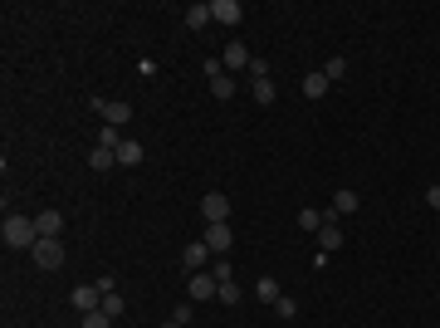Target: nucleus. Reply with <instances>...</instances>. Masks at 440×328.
Listing matches in <instances>:
<instances>
[{
	"mask_svg": "<svg viewBox=\"0 0 440 328\" xmlns=\"http://www.w3.org/2000/svg\"><path fill=\"white\" fill-rule=\"evenodd\" d=\"M216 294H220V279L211 270H196V275L186 279V299H191V304H206V299H216Z\"/></svg>",
	"mask_w": 440,
	"mask_h": 328,
	"instance_id": "nucleus-3",
	"label": "nucleus"
},
{
	"mask_svg": "<svg viewBox=\"0 0 440 328\" xmlns=\"http://www.w3.org/2000/svg\"><path fill=\"white\" fill-rule=\"evenodd\" d=\"M69 304H74L79 314H93V309H103V289H98V284H79V289L69 294Z\"/></svg>",
	"mask_w": 440,
	"mask_h": 328,
	"instance_id": "nucleus-7",
	"label": "nucleus"
},
{
	"mask_svg": "<svg viewBox=\"0 0 440 328\" xmlns=\"http://www.w3.org/2000/svg\"><path fill=\"white\" fill-rule=\"evenodd\" d=\"M357 206H362V196H357V191H347V187H342V191H337V196H332V206H328V211H323V220H342V216H352V211H357Z\"/></svg>",
	"mask_w": 440,
	"mask_h": 328,
	"instance_id": "nucleus-8",
	"label": "nucleus"
},
{
	"mask_svg": "<svg viewBox=\"0 0 440 328\" xmlns=\"http://www.w3.org/2000/svg\"><path fill=\"white\" fill-rule=\"evenodd\" d=\"M0 235H5L10 250H34V245H39V225H34V216H5Z\"/></svg>",
	"mask_w": 440,
	"mask_h": 328,
	"instance_id": "nucleus-1",
	"label": "nucleus"
},
{
	"mask_svg": "<svg viewBox=\"0 0 440 328\" xmlns=\"http://www.w3.org/2000/svg\"><path fill=\"white\" fill-rule=\"evenodd\" d=\"M323 74H328V84H337V79H347V59H342V54H332V59H328V69H323Z\"/></svg>",
	"mask_w": 440,
	"mask_h": 328,
	"instance_id": "nucleus-23",
	"label": "nucleus"
},
{
	"mask_svg": "<svg viewBox=\"0 0 440 328\" xmlns=\"http://www.w3.org/2000/svg\"><path fill=\"white\" fill-rule=\"evenodd\" d=\"M269 309H274V314H279L284 324H294V319H299V299H289V294H279V299H274Z\"/></svg>",
	"mask_w": 440,
	"mask_h": 328,
	"instance_id": "nucleus-21",
	"label": "nucleus"
},
{
	"mask_svg": "<svg viewBox=\"0 0 440 328\" xmlns=\"http://www.w3.org/2000/svg\"><path fill=\"white\" fill-rule=\"evenodd\" d=\"M211 275H216L220 284H230V279H235V270H230V260H216V265H211Z\"/></svg>",
	"mask_w": 440,
	"mask_h": 328,
	"instance_id": "nucleus-29",
	"label": "nucleus"
},
{
	"mask_svg": "<svg viewBox=\"0 0 440 328\" xmlns=\"http://www.w3.org/2000/svg\"><path fill=\"white\" fill-rule=\"evenodd\" d=\"M147 152H142V142L137 137H122V147H117V167H137Z\"/></svg>",
	"mask_w": 440,
	"mask_h": 328,
	"instance_id": "nucleus-14",
	"label": "nucleus"
},
{
	"mask_svg": "<svg viewBox=\"0 0 440 328\" xmlns=\"http://www.w3.org/2000/svg\"><path fill=\"white\" fill-rule=\"evenodd\" d=\"M250 99L254 103H274V79H250Z\"/></svg>",
	"mask_w": 440,
	"mask_h": 328,
	"instance_id": "nucleus-20",
	"label": "nucleus"
},
{
	"mask_svg": "<svg viewBox=\"0 0 440 328\" xmlns=\"http://www.w3.org/2000/svg\"><path fill=\"white\" fill-rule=\"evenodd\" d=\"M84 328H112V319L103 309H93V314H84Z\"/></svg>",
	"mask_w": 440,
	"mask_h": 328,
	"instance_id": "nucleus-27",
	"label": "nucleus"
},
{
	"mask_svg": "<svg viewBox=\"0 0 440 328\" xmlns=\"http://www.w3.org/2000/svg\"><path fill=\"white\" fill-rule=\"evenodd\" d=\"M250 59H254V54H250L240 39H230V44L220 49V64H225V74H245V69H250Z\"/></svg>",
	"mask_w": 440,
	"mask_h": 328,
	"instance_id": "nucleus-6",
	"label": "nucleus"
},
{
	"mask_svg": "<svg viewBox=\"0 0 440 328\" xmlns=\"http://www.w3.org/2000/svg\"><path fill=\"white\" fill-rule=\"evenodd\" d=\"M235 245V230L230 225H206V250L216 255V250H230Z\"/></svg>",
	"mask_w": 440,
	"mask_h": 328,
	"instance_id": "nucleus-12",
	"label": "nucleus"
},
{
	"mask_svg": "<svg viewBox=\"0 0 440 328\" xmlns=\"http://www.w3.org/2000/svg\"><path fill=\"white\" fill-rule=\"evenodd\" d=\"M211 99H220V103H230V99H235V74H220V79H211Z\"/></svg>",
	"mask_w": 440,
	"mask_h": 328,
	"instance_id": "nucleus-17",
	"label": "nucleus"
},
{
	"mask_svg": "<svg viewBox=\"0 0 440 328\" xmlns=\"http://www.w3.org/2000/svg\"><path fill=\"white\" fill-rule=\"evenodd\" d=\"M98 147L117 152V147H122V127H108V122H103V127H98Z\"/></svg>",
	"mask_w": 440,
	"mask_h": 328,
	"instance_id": "nucleus-22",
	"label": "nucleus"
},
{
	"mask_svg": "<svg viewBox=\"0 0 440 328\" xmlns=\"http://www.w3.org/2000/svg\"><path fill=\"white\" fill-rule=\"evenodd\" d=\"M318 250H323V255L342 250V225H337V220H323V225H318Z\"/></svg>",
	"mask_w": 440,
	"mask_h": 328,
	"instance_id": "nucleus-10",
	"label": "nucleus"
},
{
	"mask_svg": "<svg viewBox=\"0 0 440 328\" xmlns=\"http://www.w3.org/2000/svg\"><path fill=\"white\" fill-rule=\"evenodd\" d=\"M211 15H216L220 25H240V20H245L240 0H211Z\"/></svg>",
	"mask_w": 440,
	"mask_h": 328,
	"instance_id": "nucleus-11",
	"label": "nucleus"
},
{
	"mask_svg": "<svg viewBox=\"0 0 440 328\" xmlns=\"http://www.w3.org/2000/svg\"><path fill=\"white\" fill-rule=\"evenodd\" d=\"M89 167H93V172H112V167H117V152H108V147H93V152H89Z\"/></svg>",
	"mask_w": 440,
	"mask_h": 328,
	"instance_id": "nucleus-18",
	"label": "nucleus"
},
{
	"mask_svg": "<svg viewBox=\"0 0 440 328\" xmlns=\"http://www.w3.org/2000/svg\"><path fill=\"white\" fill-rule=\"evenodd\" d=\"M103 314H108V319H117V314H122V294H117V289H112V294H103Z\"/></svg>",
	"mask_w": 440,
	"mask_h": 328,
	"instance_id": "nucleus-26",
	"label": "nucleus"
},
{
	"mask_svg": "<svg viewBox=\"0 0 440 328\" xmlns=\"http://www.w3.org/2000/svg\"><path fill=\"white\" fill-rule=\"evenodd\" d=\"M299 225H304V230H318V225H323V211H318V206H304V211H299Z\"/></svg>",
	"mask_w": 440,
	"mask_h": 328,
	"instance_id": "nucleus-24",
	"label": "nucleus"
},
{
	"mask_svg": "<svg viewBox=\"0 0 440 328\" xmlns=\"http://www.w3.org/2000/svg\"><path fill=\"white\" fill-rule=\"evenodd\" d=\"M254 294H259L264 304H274V299H279L284 289H279V279H274V275H259V279H254Z\"/></svg>",
	"mask_w": 440,
	"mask_h": 328,
	"instance_id": "nucleus-16",
	"label": "nucleus"
},
{
	"mask_svg": "<svg viewBox=\"0 0 440 328\" xmlns=\"http://www.w3.org/2000/svg\"><path fill=\"white\" fill-rule=\"evenodd\" d=\"M34 225H39V235L59 240V235H64V211H39V216H34Z\"/></svg>",
	"mask_w": 440,
	"mask_h": 328,
	"instance_id": "nucleus-13",
	"label": "nucleus"
},
{
	"mask_svg": "<svg viewBox=\"0 0 440 328\" xmlns=\"http://www.w3.org/2000/svg\"><path fill=\"white\" fill-rule=\"evenodd\" d=\"M30 260H34L39 270H59V265H64V245H59V240H49V235H39V245L30 250Z\"/></svg>",
	"mask_w": 440,
	"mask_h": 328,
	"instance_id": "nucleus-4",
	"label": "nucleus"
},
{
	"mask_svg": "<svg viewBox=\"0 0 440 328\" xmlns=\"http://www.w3.org/2000/svg\"><path fill=\"white\" fill-rule=\"evenodd\" d=\"M220 74H225V64H220L216 54H206V84H211V79H220Z\"/></svg>",
	"mask_w": 440,
	"mask_h": 328,
	"instance_id": "nucleus-31",
	"label": "nucleus"
},
{
	"mask_svg": "<svg viewBox=\"0 0 440 328\" xmlns=\"http://www.w3.org/2000/svg\"><path fill=\"white\" fill-rule=\"evenodd\" d=\"M172 319H176V324L186 328V324H191V319H196V304H191V299H181V304L172 309Z\"/></svg>",
	"mask_w": 440,
	"mask_h": 328,
	"instance_id": "nucleus-25",
	"label": "nucleus"
},
{
	"mask_svg": "<svg viewBox=\"0 0 440 328\" xmlns=\"http://www.w3.org/2000/svg\"><path fill=\"white\" fill-rule=\"evenodd\" d=\"M211 20H216V15H211V5H191V10H186V30H206Z\"/></svg>",
	"mask_w": 440,
	"mask_h": 328,
	"instance_id": "nucleus-19",
	"label": "nucleus"
},
{
	"mask_svg": "<svg viewBox=\"0 0 440 328\" xmlns=\"http://www.w3.org/2000/svg\"><path fill=\"white\" fill-rule=\"evenodd\" d=\"M201 216H206V225H225L230 220V196L225 191H206L201 196Z\"/></svg>",
	"mask_w": 440,
	"mask_h": 328,
	"instance_id": "nucleus-5",
	"label": "nucleus"
},
{
	"mask_svg": "<svg viewBox=\"0 0 440 328\" xmlns=\"http://www.w3.org/2000/svg\"><path fill=\"white\" fill-rule=\"evenodd\" d=\"M89 103H93V113H98L108 127H127V122H132V103H127V99H89Z\"/></svg>",
	"mask_w": 440,
	"mask_h": 328,
	"instance_id": "nucleus-2",
	"label": "nucleus"
},
{
	"mask_svg": "<svg viewBox=\"0 0 440 328\" xmlns=\"http://www.w3.org/2000/svg\"><path fill=\"white\" fill-rule=\"evenodd\" d=\"M426 206H436L440 211V187H426Z\"/></svg>",
	"mask_w": 440,
	"mask_h": 328,
	"instance_id": "nucleus-32",
	"label": "nucleus"
},
{
	"mask_svg": "<svg viewBox=\"0 0 440 328\" xmlns=\"http://www.w3.org/2000/svg\"><path fill=\"white\" fill-rule=\"evenodd\" d=\"M216 299H220V304H240V284H235V279H230V284H220Z\"/></svg>",
	"mask_w": 440,
	"mask_h": 328,
	"instance_id": "nucleus-28",
	"label": "nucleus"
},
{
	"mask_svg": "<svg viewBox=\"0 0 440 328\" xmlns=\"http://www.w3.org/2000/svg\"><path fill=\"white\" fill-rule=\"evenodd\" d=\"M162 328H181V324H176V319H167V324H162Z\"/></svg>",
	"mask_w": 440,
	"mask_h": 328,
	"instance_id": "nucleus-33",
	"label": "nucleus"
},
{
	"mask_svg": "<svg viewBox=\"0 0 440 328\" xmlns=\"http://www.w3.org/2000/svg\"><path fill=\"white\" fill-rule=\"evenodd\" d=\"M332 84H328V74L323 69H313V74H304V99H323Z\"/></svg>",
	"mask_w": 440,
	"mask_h": 328,
	"instance_id": "nucleus-15",
	"label": "nucleus"
},
{
	"mask_svg": "<svg viewBox=\"0 0 440 328\" xmlns=\"http://www.w3.org/2000/svg\"><path fill=\"white\" fill-rule=\"evenodd\" d=\"M250 79H269V59L254 54V59H250Z\"/></svg>",
	"mask_w": 440,
	"mask_h": 328,
	"instance_id": "nucleus-30",
	"label": "nucleus"
},
{
	"mask_svg": "<svg viewBox=\"0 0 440 328\" xmlns=\"http://www.w3.org/2000/svg\"><path fill=\"white\" fill-rule=\"evenodd\" d=\"M206 260H211V250H206V240H191L186 250H181V265L196 275V270H206Z\"/></svg>",
	"mask_w": 440,
	"mask_h": 328,
	"instance_id": "nucleus-9",
	"label": "nucleus"
}]
</instances>
